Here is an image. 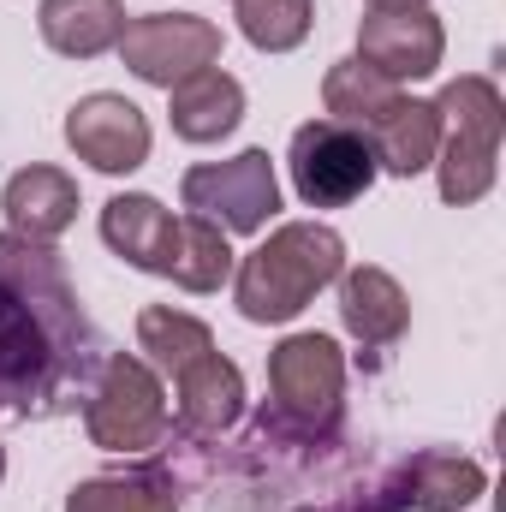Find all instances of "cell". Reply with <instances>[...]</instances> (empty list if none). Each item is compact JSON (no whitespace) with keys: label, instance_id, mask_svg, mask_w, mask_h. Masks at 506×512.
<instances>
[{"label":"cell","instance_id":"cell-27","mask_svg":"<svg viewBox=\"0 0 506 512\" xmlns=\"http://www.w3.org/2000/svg\"><path fill=\"white\" fill-rule=\"evenodd\" d=\"M376 512H405V507H376Z\"/></svg>","mask_w":506,"mask_h":512},{"label":"cell","instance_id":"cell-10","mask_svg":"<svg viewBox=\"0 0 506 512\" xmlns=\"http://www.w3.org/2000/svg\"><path fill=\"white\" fill-rule=\"evenodd\" d=\"M6 209V233L30 239V245H54L72 221H78V179L60 167H18L0 191Z\"/></svg>","mask_w":506,"mask_h":512},{"label":"cell","instance_id":"cell-9","mask_svg":"<svg viewBox=\"0 0 506 512\" xmlns=\"http://www.w3.org/2000/svg\"><path fill=\"white\" fill-rule=\"evenodd\" d=\"M447 54V30L429 6L417 12H370L358 24V60L381 72L387 84H411V78H435Z\"/></svg>","mask_w":506,"mask_h":512},{"label":"cell","instance_id":"cell-11","mask_svg":"<svg viewBox=\"0 0 506 512\" xmlns=\"http://www.w3.org/2000/svg\"><path fill=\"white\" fill-rule=\"evenodd\" d=\"M340 322H346V334L358 340V346H370V352H387L399 334H405V322H411V298H405V286L387 274V268H346L340 280Z\"/></svg>","mask_w":506,"mask_h":512},{"label":"cell","instance_id":"cell-8","mask_svg":"<svg viewBox=\"0 0 506 512\" xmlns=\"http://www.w3.org/2000/svg\"><path fill=\"white\" fill-rule=\"evenodd\" d=\"M66 143L78 161H90L96 173H137L149 161V120L143 108L114 96V90H96L84 102H72L66 114Z\"/></svg>","mask_w":506,"mask_h":512},{"label":"cell","instance_id":"cell-26","mask_svg":"<svg viewBox=\"0 0 506 512\" xmlns=\"http://www.w3.org/2000/svg\"><path fill=\"white\" fill-rule=\"evenodd\" d=\"M0 477H6V447H0Z\"/></svg>","mask_w":506,"mask_h":512},{"label":"cell","instance_id":"cell-6","mask_svg":"<svg viewBox=\"0 0 506 512\" xmlns=\"http://www.w3.org/2000/svg\"><path fill=\"white\" fill-rule=\"evenodd\" d=\"M185 209L215 221L221 233H262L280 209V179H274V161L268 149H239L233 161H203L185 173L179 185Z\"/></svg>","mask_w":506,"mask_h":512},{"label":"cell","instance_id":"cell-2","mask_svg":"<svg viewBox=\"0 0 506 512\" xmlns=\"http://www.w3.org/2000/svg\"><path fill=\"white\" fill-rule=\"evenodd\" d=\"M346 274V239L322 221H286L256 245L239 274H233V298L245 322H292L298 310H310L316 292H328Z\"/></svg>","mask_w":506,"mask_h":512},{"label":"cell","instance_id":"cell-13","mask_svg":"<svg viewBox=\"0 0 506 512\" xmlns=\"http://www.w3.org/2000/svg\"><path fill=\"white\" fill-rule=\"evenodd\" d=\"M173 387H179V429L185 435H227L245 417V376L221 352H209L191 370H179Z\"/></svg>","mask_w":506,"mask_h":512},{"label":"cell","instance_id":"cell-19","mask_svg":"<svg viewBox=\"0 0 506 512\" xmlns=\"http://www.w3.org/2000/svg\"><path fill=\"white\" fill-rule=\"evenodd\" d=\"M66 512H179V483L161 465H137V471H114V477H84Z\"/></svg>","mask_w":506,"mask_h":512},{"label":"cell","instance_id":"cell-16","mask_svg":"<svg viewBox=\"0 0 506 512\" xmlns=\"http://www.w3.org/2000/svg\"><path fill=\"white\" fill-rule=\"evenodd\" d=\"M42 42L66 60H96L108 48H120L126 36V6L120 0H42L36 6Z\"/></svg>","mask_w":506,"mask_h":512},{"label":"cell","instance_id":"cell-25","mask_svg":"<svg viewBox=\"0 0 506 512\" xmlns=\"http://www.w3.org/2000/svg\"><path fill=\"white\" fill-rule=\"evenodd\" d=\"M376 12H417V6H429V0H370Z\"/></svg>","mask_w":506,"mask_h":512},{"label":"cell","instance_id":"cell-22","mask_svg":"<svg viewBox=\"0 0 506 512\" xmlns=\"http://www.w3.org/2000/svg\"><path fill=\"white\" fill-rule=\"evenodd\" d=\"M399 96H405V90L387 84L381 72H370L358 54H352V60H334L328 78H322V108H328V120H340V126H352V131H370Z\"/></svg>","mask_w":506,"mask_h":512},{"label":"cell","instance_id":"cell-21","mask_svg":"<svg viewBox=\"0 0 506 512\" xmlns=\"http://www.w3.org/2000/svg\"><path fill=\"white\" fill-rule=\"evenodd\" d=\"M495 173H501V143H495V137L441 126V149H435V185H441V203L465 209V203L489 197Z\"/></svg>","mask_w":506,"mask_h":512},{"label":"cell","instance_id":"cell-15","mask_svg":"<svg viewBox=\"0 0 506 512\" xmlns=\"http://www.w3.org/2000/svg\"><path fill=\"white\" fill-rule=\"evenodd\" d=\"M489 489V471L465 453H417L405 471H399V495L393 507L405 512H459L471 507L477 495Z\"/></svg>","mask_w":506,"mask_h":512},{"label":"cell","instance_id":"cell-3","mask_svg":"<svg viewBox=\"0 0 506 512\" xmlns=\"http://www.w3.org/2000/svg\"><path fill=\"white\" fill-rule=\"evenodd\" d=\"M268 387L274 405L262 411L268 435H298V441H322L340 429L346 411V352L334 346V334H286L268 352Z\"/></svg>","mask_w":506,"mask_h":512},{"label":"cell","instance_id":"cell-14","mask_svg":"<svg viewBox=\"0 0 506 512\" xmlns=\"http://www.w3.org/2000/svg\"><path fill=\"white\" fill-rule=\"evenodd\" d=\"M364 137H370V149H376L381 173L417 179V173L435 167V149H441V108H435V102H417V96H399Z\"/></svg>","mask_w":506,"mask_h":512},{"label":"cell","instance_id":"cell-17","mask_svg":"<svg viewBox=\"0 0 506 512\" xmlns=\"http://www.w3.org/2000/svg\"><path fill=\"white\" fill-rule=\"evenodd\" d=\"M173 227H179V221H173L149 191H120V197H108V209H102V239H108V251L126 256L131 268H143V274H161V268H167Z\"/></svg>","mask_w":506,"mask_h":512},{"label":"cell","instance_id":"cell-24","mask_svg":"<svg viewBox=\"0 0 506 512\" xmlns=\"http://www.w3.org/2000/svg\"><path fill=\"white\" fill-rule=\"evenodd\" d=\"M435 108H441V126L447 131H477V137H495V143H501L506 102H501V90H495V78L465 72V78H453V84L435 96Z\"/></svg>","mask_w":506,"mask_h":512},{"label":"cell","instance_id":"cell-12","mask_svg":"<svg viewBox=\"0 0 506 512\" xmlns=\"http://www.w3.org/2000/svg\"><path fill=\"white\" fill-rule=\"evenodd\" d=\"M167 114H173V131L185 143H221L245 120V84L221 66H203L167 90Z\"/></svg>","mask_w":506,"mask_h":512},{"label":"cell","instance_id":"cell-23","mask_svg":"<svg viewBox=\"0 0 506 512\" xmlns=\"http://www.w3.org/2000/svg\"><path fill=\"white\" fill-rule=\"evenodd\" d=\"M239 6V30L262 54H292L310 24H316V0H233Z\"/></svg>","mask_w":506,"mask_h":512},{"label":"cell","instance_id":"cell-18","mask_svg":"<svg viewBox=\"0 0 506 512\" xmlns=\"http://www.w3.org/2000/svg\"><path fill=\"white\" fill-rule=\"evenodd\" d=\"M233 245H227V233L215 227V221H203V215H179V227H173V245H167V280L173 286H185V292H221L227 280H233Z\"/></svg>","mask_w":506,"mask_h":512},{"label":"cell","instance_id":"cell-1","mask_svg":"<svg viewBox=\"0 0 506 512\" xmlns=\"http://www.w3.org/2000/svg\"><path fill=\"white\" fill-rule=\"evenodd\" d=\"M102 364L54 245L0 233V417H54Z\"/></svg>","mask_w":506,"mask_h":512},{"label":"cell","instance_id":"cell-20","mask_svg":"<svg viewBox=\"0 0 506 512\" xmlns=\"http://www.w3.org/2000/svg\"><path fill=\"white\" fill-rule=\"evenodd\" d=\"M137 346L155 376H179L215 352V334H209V322H197L173 304H149V310H137Z\"/></svg>","mask_w":506,"mask_h":512},{"label":"cell","instance_id":"cell-7","mask_svg":"<svg viewBox=\"0 0 506 512\" xmlns=\"http://www.w3.org/2000/svg\"><path fill=\"white\" fill-rule=\"evenodd\" d=\"M221 48H227L221 24L197 18V12H143V18H126V36H120L126 72L143 78V84H155V90H173L191 72L215 66Z\"/></svg>","mask_w":506,"mask_h":512},{"label":"cell","instance_id":"cell-4","mask_svg":"<svg viewBox=\"0 0 506 512\" xmlns=\"http://www.w3.org/2000/svg\"><path fill=\"white\" fill-rule=\"evenodd\" d=\"M84 429L102 453H149L167 435L161 376L131 352H108L96 364V382L84 387Z\"/></svg>","mask_w":506,"mask_h":512},{"label":"cell","instance_id":"cell-5","mask_svg":"<svg viewBox=\"0 0 506 512\" xmlns=\"http://www.w3.org/2000/svg\"><path fill=\"white\" fill-rule=\"evenodd\" d=\"M286 167H292V191L310 209H346V203H358L381 173L370 137L340 126V120H310V126L292 131Z\"/></svg>","mask_w":506,"mask_h":512}]
</instances>
